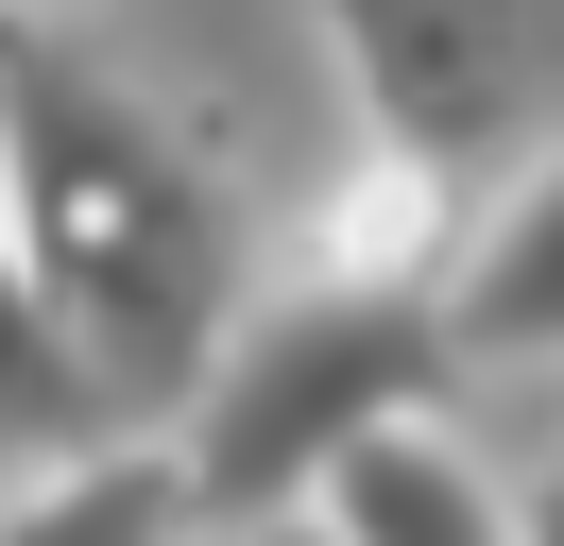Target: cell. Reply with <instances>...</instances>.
Listing matches in <instances>:
<instances>
[{
    "label": "cell",
    "instance_id": "277c9868",
    "mask_svg": "<svg viewBox=\"0 0 564 546\" xmlns=\"http://www.w3.org/2000/svg\"><path fill=\"white\" fill-rule=\"evenodd\" d=\"M325 529L343 546H530V495L445 427V410H393V427L325 478Z\"/></svg>",
    "mask_w": 564,
    "mask_h": 546
},
{
    "label": "cell",
    "instance_id": "7a4b0ae2",
    "mask_svg": "<svg viewBox=\"0 0 564 546\" xmlns=\"http://www.w3.org/2000/svg\"><path fill=\"white\" fill-rule=\"evenodd\" d=\"M445 375H462L445 291L274 256V273H257V307H240V341H223L206 393H188V478H206L223 546L274 529V512H325V478H343L393 410H445Z\"/></svg>",
    "mask_w": 564,
    "mask_h": 546
},
{
    "label": "cell",
    "instance_id": "6da1fadb",
    "mask_svg": "<svg viewBox=\"0 0 564 546\" xmlns=\"http://www.w3.org/2000/svg\"><path fill=\"white\" fill-rule=\"evenodd\" d=\"M240 307H257L240 188L188 154L172 102L104 86L35 18L18 34V461L188 427Z\"/></svg>",
    "mask_w": 564,
    "mask_h": 546
},
{
    "label": "cell",
    "instance_id": "52a82bcc",
    "mask_svg": "<svg viewBox=\"0 0 564 546\" xmlns=\"http://www.w3.org/2000/svg\"><path fill=\"white\" fill-rule=\"evenodd\" d=\"M240 546H343V529H325V512H274V529H240Z\"/></svg>",
    "mask_w": 564,
    "mask_h": 546
},
{
    "label": "cell",
    "instance_id": "9c48e42d",
    "mask_svg": "<svg viewBox=\"0 0 564 546\" xmlns=\"http://www.w3.org/2000/svg\"><path fill=\"white\" fill-rule=\"evenodd\" d=\"M35 18H69V0H35Z\"/></svg>",
    "mask_w": 564,
    "mask_h": 546
},
{
    "label": "cell",
    "instance_id": "5b68a950",
    "mask_svg": "<svg viewBox=\"0 0 564 546\" xmlns=\"http://www.w3.org/2000/svg\"><path fill=\"white\" fill-rule=\"evenodd\" d=\"M445 325L462 359H564V154H513L462 222V273H445Z\"/></svg>",
    "mask_w": 564,
    "mask_h": 546
},
{
    "label": "cell",
    "instance_id": "3957f363",
    "mask_svg": "<svg viewBox=\"0 0 564 546\" xmlns=\"http://www.w3.org/2000/svg\"><path fill=\"white\" fill-rule=\"evenodd\" d=\"M325 68H343L359 136H393V154H513L530 102H547V0H308Z\"/></svg>",
    "mask_w": 564,
    "mask_h": 546
},
{
    "label": "cell",
    "instance_id": "ba28073f",
    "mask_svg": "<svg viewBox=\"0 0 564 546\" xmlns=\"http://www.w3.org/2000/svg\"><path fill=\"white\" fill-rule=\"evenodd\" d=\"M530 546H564V461H547V495H530Z\"/></svg>",
    "mask_w": 564,
    "mask_h": 546
},
{
    "label": "cell",
    "instance_id": "8992f818",
    "mask_svg": "<svg viewBox=\"0 0 564 546\" xmlns=\"http://www.w3.org/2000/svg\"><path fill=\"white\" fill-rule=\"evenodd\" d=\"M206 478H188V427H120L69 444V461H18V512L0 546H206Z\"/></svg>",
    "mask_w": 564,
    "mask_h": 546
}]
</instances>
